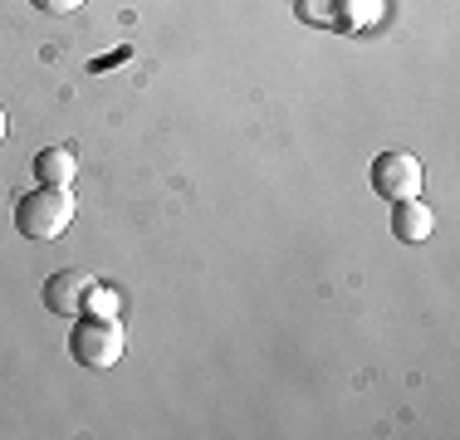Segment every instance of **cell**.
Segmentation results:
<instances>
[{
  "mask_svg": "<svg viewBox=\"0 0 460 440\" xmlns=\"http://www.w3.org/2000/svg\"><path fill=\"white\" fill-rule=\"evenodd\" d=\"M397 211H392V225H397V235L407 240V245H421V240H431V230H436V216H431V206H421L411 196V201H392Z\"/></svg>",
  "mask_w": 460,
  "mask_h": 440,
  "instance_id": "obj_5",
  "label": "cell"
},
{
  "mask_svg": "<svg viewBox=\"0 0 460 440\" xmlns=\"http://www.w3.org/2000/svg\"><path fill=\"white\" fill-rule=\"evenodd\" d=\"M93 274H84V269H54L49 279H45V308L49 313H59V318H79V313H89V299H93Z\"/></svg>",
  "mask_w": 460,
  "mask_h": 440,
  "instance_id": "obj_4",
  "label": "cell"
},
{
  "mask_svg": "<svg viewBox=\"0 0 460 440\" xmlns=\"http://www.w3.org/2000/svg\"><path fill=\"white\" fill-rule=\"evenodd\" d=\"M123 348H128V338H123V323H118V318L84 313L69 333V352L84 367H113V362L123 357Z\"/></svg>",
  "mask_w": 460,
  "mask_h": 440,
  "instance_id": "obj_2",
  "label": "cell"
},
{
  "mask_svg": "<svg viewBox=\"0 0 460 440\" xmlns=\"http://www.w3.org/2000/svg\"><path fill=\"white\" fill-rule=\"evenodd\" d=\"M40 10H49V15H69V10H79L84 0H35Z\"/></svg>",
  "mask_w": 460,
  "mask_h": 440,
  "instance_id": "obj_7",
  "label": "cell"
},
{
  "mask_svg": "<svg viewBox=\"0 0 460 440\" xmlns=\"http://www.w3.org/2000/svg\"><path fill=\"white\" fill-rule=\"evenodd\" d=\"M74 172H79V157H74L69 147H49V152H40V157H35L40 186H69Z\"/></svg>",
  "mask_w": 460,
  "mask_h": 440,
  "instance_id": "obj_6",
  "label": "cell"
},
{
  "mask_svg": "<svg viewBox=\"0 0 460 440\" xmlns=\"http://www.w3.org/2000/svg\"><path fill=\"white\" fill-rule=\"evenodd\" d=\"M79 216V201L69 196V186H35L30 196L15 201V230L25 240H59Z\"/></svg>",
  "mask_w": 460,
  "mask_h": 440,
  "instance_id": "obj_1",
  "label": "cell"
},
{
  "mask_svg": "<svg viewBox=\"0 0 460 440\" xmlns=\"http://www.w3.org/2000/svg\"><path fill=\"white\" fill-rule=\"evenodd\" d=\"M5 128H10V123H5V108H0V142H5Z\"/></svg>",
  "mask_w": 460,
  "mask_h": 440,
  "instance_id": "obj_8",
  "label": "cell"
},
{
  "mask_svg": "<svg viewBox=\"0 0 460 440\" xmlns=\"http://www.w3.org/2000/svg\"><path fill=\"white\" fill-rule=\"evenodd\" d=\"M372 191L387 196V201H411L421 196V162L411 152H382L372 162Z\"/></svg>",
  "mask_w": 460,
  "mask_h": 440,
  "instance_id": "obj_3",
  "label": "cell"
}]
</instances>
